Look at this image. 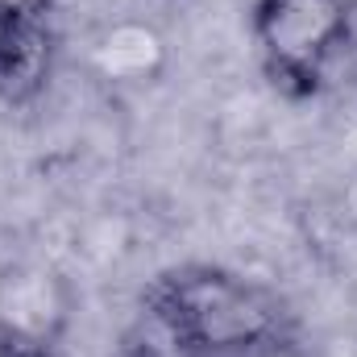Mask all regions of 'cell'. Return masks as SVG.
I'll use <instances>...</instances> for the list:
<instances>
[{"instance_id":"obj_1","label":"cell","mask_w":357,"mask_h":357,"mask_svg":"<svg viewBox=\"0 0 357 357\" xmlns=\"http://www.w3.org/2000/svg\"><path fill=\"white\" fill-rule=\"evenodd\" d=\"M142 312L195 357H270L295 337V312L270 282L216 262L162 270Z\"/></svg>"},{"instance_id":"obj_2","label":"cell","mask_w":357,"mask_h":357,"mask_svg":"<svg viewBox=\"0 0 357 357\" xmlns=\"http://www.w3.org/2000/svg\"><path fill=\"white\" fill-rule=\"evenodd\" d=\"M250 42L278 96L316 100L349 46V0H254Z\"/></svg>"},{"instance_id":"obj_3","label":"cell","mask_w":357,"mask_h":357,"mask_svg":"<svg viewBox=\"0 0 357 357\" xmlns=\"http://www.w3.org/2000/svg\"><path fill=\"white\" fill-rule=\"evenodd\" d=\"M79 312L75 278L46 258L0 262V349H63Z\"/></svg>"},{"instance_id":"obj_4","label":"cell","mask_w":357,"mask_h":357,"mask_svg":"<svg viewBox=\"0 0 357 357\" xmlns=\"http://www.w3.org/2000/svg\"><path fill=\"white\" fill-rule=\"evenodd\" d=\"M59 59V33L50 17H0V104H33Z\"/></svg>"},{"instance_id":"obj_5","label":"cell","mask_w":357,"mask_h":357,"mask_svg":"<svg viewBox=\"0 0 357 357\" xmlns=\"http://www.w3.org/2000/svg\"><path fill=\"white\" fill-rule=\"evenodd\" d=\"M91 67L108 84H154L167 71V38L150 21H116L96 38Z\"/></svg>"},{"instance_id":"obj_6","label":"cell","mask_w":357,"mask_h":357,"mask_svg":"<svg viewBox=\"0 0 357 357\" xmlns=\"http://www.w3.org/2000/svg\"><path fill=\"white\" fill-rule=\"evenodd\" d=\"M112 357H195L187 345H178L175 337L154 320V316H137V324L121 337V345H116V354Z\"/></svg>"},{"instance_id":"obj_7","label":"cell","mask_w":357,"mask_h":357,"mask_svg":"<svg viewBox=\"0 0 357 357\" xmlns=\"http://www.w3.org/2000/svg\"><path fill=\"white\" fill-rule=\"evenodd\" d=\"M59 0H0V17H54Z\"/></svg>"},{"instance_id":"obj_8","label":"cell","mask_w":357,"mask_h":357,"mask_svg":"<svg viewBox=\"0 0 357 357\" xmlns=\"http://www.w3.org/2000/svg\"><path fill=\"white\" fill-rule=\"evenodd\" d=\"M0 357H63V349H0Z\"/></svg>"},{"instance_id":"obj_9","label":"cell","mask_w":357,"mask_h":357,"mask_svg":"<svg viewBox=\"0 0 357 357\" xmlns=\"http://www.w3.org/2000/svg\"><path fill=\"white\" fill-rule=\"evenodd\" d=\"M349 54H357V0H349Z\"/></svg>"}]
</instances>
